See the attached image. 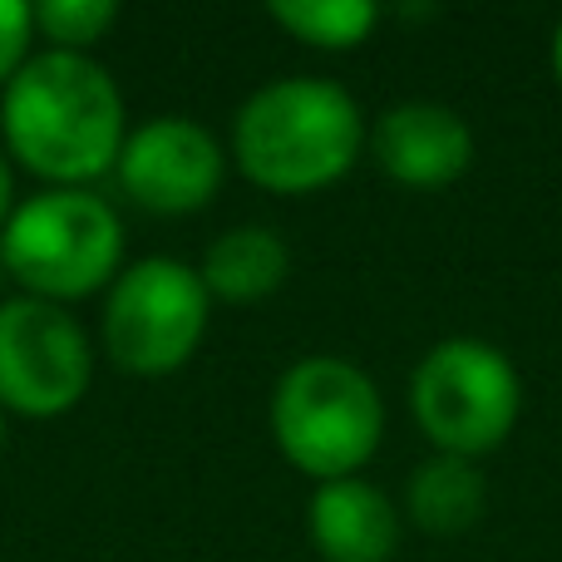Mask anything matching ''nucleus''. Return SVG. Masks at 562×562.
Returning a JSON list of instances; mask_svg holds the SVG:
<instances>
[{"label": "nucleus", "instance_id": "f257e3e1", "mask_svg": "<svg viewBox=\"0 0 562 562\" xmlns=\"http://www.w3.org/2000/svg\"><path fill=\"white\" fill-rule=\"evenodd\" d=\"M0 134L10 158H20L35 178L79 188L109 173L124 154V94L89 55L45 49L5 85Z\"/></svg>", "mask_w": 562, "mask_h": 562}, {"label": "nucleus", "instance_id": "f03ea898", "mask_svg": "<svg viewBox=\"0 0 562 562\" xmlns=\"http://www.w3.org/2000/svg\"><path fill=\"white\" fill-rule=\"evenodd\" d=\"M366 144L360 104L330 79H272L233 119V154L267 193H321L350 173Z\"/></svg>", "mask_w": 562, "mask_h": 562}, {"label": "nucleus", "instance_id": "7ed1b4c3", "mask_svg": "<svg viewBox=\"0 0 562 562\" xmlns=\"http://www.w3.org/2000/svg\"><path fill=\"white\" fill-rule=\"evenodd\" d=\"M385 435L375 380L340 356H306L272 390V439L316 484L356 479Z\"/></svg>", "mask_w": 562, "mask_h": 562}, {"label": "nucleus", "instance_id": "20e7f679", "mask_svg": "<svg viewBox=\"0 0 562 562\" xmlns=\"http://www.w3.org/2000/svg\"><path fill=\"white\" fill-rule=\"evenodd\" d=\"M124 262V223L104 198L85 188H49L10 213L0 233V267L25 296L79 301L119 277Z\"/></svg>", "mask_w": 562, "mask_h": 562}, {"label": "nucleus", "instance_id": "39448f33", "mask_svg": "<svg viewBox=\"0 0 562 562\" xmlns=\"http://www.w3.org/2000/svg\"><path fill=\"white\" fill-rule=\"evenodd\" d=\"M409 405L439 454L479 459L514 435L524 415V380L498 346L454 336L419 360Z\"/></svg>", "mask_w": 562, "mask_h": 562}, {"label": "nucleus", "instance_id": "423d86ee", "mask_svg": "<svg viewBox=\"0 0 562 562\" xmlns=\"http://www.w3.org/2000/svg\"><path fill=\"white\" fill-rule=\"evenodd\" d=\"M207 296L198 267L178 257H148L114 277L104 301V346L114 366L134 375H173L207 336Z\"/></svg>", "mask_w": 562, "mask_h": 562}, {"label": "nucleus", "instance_id": "0eeeda50", "mask_svg": "<svg viewBox=\"0 0 562 562\" xmlns=\"http://www.w3.org/2000/svg\"><path fill=\"white\" fill-rule=\"evenodd\" d=\"M89 380V336L65 306L40 296L0 301V409L55 419L85 400Z\"/></svg>", "mask_w": 562, "mask_h": 562}, {"label": "nucleus", "instance_id": "6e6552de", "mask_svg": "<svg viewBox=\"0 0 562 562\" xmlns=\"http://www.w3.org/2000/svg\"><path fill=\"white\" fill-rule=\"evenodd\" d=\"M114 173L138 207L183 217L217 198V188H223V148L203 124H193L183 114H164L138 124L124 138Z\"/></svg>", "mask_w": 562, "mask_h": 562}, {"label": "nucleus", "instance_id": "1a4fd4ad", "mask_svg": "<svg viewBox=\"0 0 562 562\" xmlns=\"http://www.w3.org/2000/svg\"><path fill=\"white\" fill-rule=\"evenodd\" d=\"M375 164L405 188H449L474 164V134L469 124L445 104L409 99L375 119Z\"/></svg>", "mask_w": 562, "mask_h": 562}, {"label": "nucleus", "instance_id": "9d476101", "mask_svg": "<svg viewBox=\"0 0 562 562\" xmlns=\"http://www.w3.org/2000/svg\"><path fill=\"white\" fill-rule=\"evenodd\" d=\"M306 533L326 562H390L400 548V514L366 479H336L311 494Z\"/></svg>", "mask_w": 562, "mask_h": 562}, {"label": "nucleus", "instance_id": "9b49d317", "mask_svg": "<svg viewBox=\"0 0 562 562\" xmlns=\"http://www.w3.org/2000/svg\"><path fill=\"white\" fill-rule=\"evenodd\" d=\"M286 267L291 252L272 227H233V233H223L207 247L198 277H203L207 296L252 306V301H267L286 281Z\"/></svg>", "mask_w": 562, "mask_h": 562}, {"label": "nucleus", "instance_id": "f8f14e48", "mask_svg": "<svg viewBox=\"0 0 562 562\" xmlns=\"http://www.w3.org/2000/svg\"><path fill=\"white\" fill-rule=\"evenodd\" d=\"M405 504L425 533H464L484 514V474L474 469V459L435 454L415 469Z\"/></svg>", "mask_w": 562, "mask_h": 562}, {"label": "nucleus", "instance_id": "ddd939ff", "mask_svg": "<svg viewBox=\"0 0 562 562\" xmlns=\"http://www.w3.org/2000/svg\"><path fill=\"white\" fill-rule=\"evenodd\" d=\"M267 15L311 49H356L380 25L370 0H272Z\"/></svg>", "mask_w": 562, "mask_h": 562}, {"label": "nucleus", "instance_id": "4468645a", "mask_svg": "<svg viewBox=\"0 0 562 562\" xmlns=\"http://www.w3.org/2000/svg\"><path fill=\"white\" fill-rule=\"evenodd\" d=\"M30 10H35V30L49 40V49H65V55H85L119 20V5L109 0H45Z\"/></svg>", "mask_w": 562, "mask_h": 562}, {"label": "nucleus", "instance_id": "2eb2a0df", "mask_svg": "<svg viewBox=\"0 0 562 562\" xmlns=\"http://www.w3.org/2000/svg\"><path fill=\"white\" fill-rule=\"evenodd\" d=\"M30 35H35V10L25 0H0V89L25 65Z\"/></svg>", "mask_w": 562, "mask_h": 562}, {"label": "nucleus", "instance_id": "dca6fc26", "mask_svg": "<svg viewBox=\"0 0 562 562\" xmlns=\"http://www.w3.org/2000/svg\"><path fill=\"white\" fill-rule=\"evenodd\" d=\"M10 213H15V178H10V164H5V154H0V233H5Z\"/></svg>", "mask_w": 562, "mask_h": 562}, {"label": "nucleus", "instance_id": "f3484780", "mask_svg": "<svg viewBox=\"0 0 562 562\" xmlns=\"http://www.w3.org/2000/svg\"><path fill=\"white\" fill-rule=\"evenodd\" d=\"M553 75H558V85H562V20H558V30H553Z\"/></svg>", "mask_w": 562, "mask_h": 562}, {"label": "nucleus", "instance_id": "a211bd4d", "mask_svg": "<svg viewBox=\"0 0 562 562\" xmlns=\"http://www.w3.org/2000/svg\"><path fill=\"white\" fill-rule=\"evenodd\" d=\"M0 449H5V409H0Z\"/></svg>", "mask_w": 562, "mask_h": 562}]
</instances>
